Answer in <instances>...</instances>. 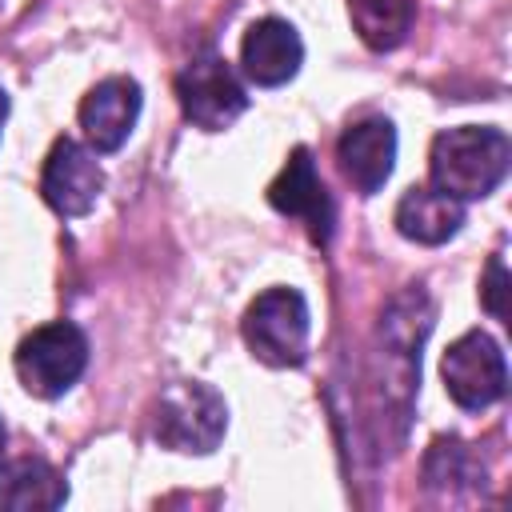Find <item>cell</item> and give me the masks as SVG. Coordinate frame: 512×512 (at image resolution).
Here are the masks:
<instances>
[{
    "label": "cell",
    "mask_w": 512,
    "mask_h": 512,
    "mask_svg": "<svg viewBox=\"0 0 512 512\" xmlns=\"http://www.w3.org/2000/svg\"><path fill=\"white\" fill-rule=\"evenodd\" d=\"M508 164H512V144L504 128H488V124L448 128L432 140V152H428L432 188H440L460 204L496 192L500 180L508 176Z\"/></svg>",
    "instance_id": "1"
},
{
    "label": "cell",
    "mask_w": 512,
    "mask_h": 512,
    "mask_svg": "<svg viewBox=\"0 0 512 512\" xmlns=\"http://www.w3.org/2000/svg\"><path fill=\"white\" fill-rule=\"evenodd\" d=\"M472 480H484V468L476 464L472 448L460 444L456 436H440L432 440L428 456H424V484L428 488H456V484H472Z\"/></svg>",
    "instance_id": "15"
},
{
    "label": "cell",
    "mask_w": 512,
    "mask_h": 512,
    "mask_svg": "<svg viewBox=\"0 0 512 512\" xmlns=\"http://www.w3.org/2000/svg\"><path fill=\"white\" fill-rule=\"evenodd\" d=\"M84 368H88V336L72 320L40 324L16 344V376L40 400L64 396L84 376Z\"/></svg>",
    "instance_id": "3"
},
{
    "label": "cell",
    "mask_w": 512,
    "mask_h": 512,
    "mask_svg": "<svg viewBox=\"0 0 512 512\" xmlns=\"http://www.w3.org/2000/svg\"><path fill=\"white\" fill-rule=\"evenodd\" d=\"M140 84L132 76H108L80 100V128L96 152H116L140 116Z\"/></svg>",
    "instance_id": "10"
},
{
    "label": "cell",
    "mask_w": 512,
    "mask_h": 512,
    "mask_svg": "<svg viewBox=\"0 0 512 512\" xmlns=\"http://www.w3.org/2000/svg\"><path fill=\"white\" fill-rule=\"evenodd\" d=\"M4 120H8V96H4V88H0V128H4Z\"/></svg>",
    "instance_id": "17"
},
{
    "label": "cell",
    "mask_w": 512,
    "mask_h": 512,
    "mask_svg": "<svg viewBox=\"0 0 512 512\" xmlns=\"http://www.w3.org/2000/svg\"><path fill=\"white\" fill-rule=\"evenodd\" d=\"M348 16L368 48L392 52L416 20V0H348Z\"/></svg>",
    "instance_id": "14"
},
{
    "label": "cell",
    "mask_w": 512,
    "mask_h": 512,
    "mask_svg": "<svg viewBox=\"0 0 512 512\" xmlns=\"http://www.w3.org/2000/svg\"><path fill=\"white\" fill-rule=\"evenodd\" d=\"M300 60H304V44H300V36L288 20L264 16L244 32L240 68L252 84H260V88L288 84L300 72Z\"/></svg>",
    "instance_id": "11"
},
{
    "label": "cell",
    "mask_w": 512,
    "mask_h": 512,
    "mask_svg": "<svg viewBox=\"0 0 512 512\" xmlns=\"http://www.w3.org/2000/svg\"><path fill=\"white\" fill-rule=\"evenodd\" d=\"M100 188H104V172L96 156L80 140L60 136L40 172V196L48 200V208L60 216H84L100 200Z\"/></svg>",
    "instance_id": "8"
},
{
    "label": "cell",
    "mask_w": 512,
    "mask_h": 512,
    "mask_svg": "<svg viewBox=\"0 0 512 512\" xmlns=\"http://www.w3.org/2000/svg\"><path fill=\"white\" fill-rule=\"evenodd\" d=\"M4 440H8V432H4V424H0V460H4Z\"/></svg>",
    "instance_id": "18"
},
{
    "label": "cell",
    "mask_w": 512,
    "mask_h": 512,
    "mask_svg": "<svg viewBox=\"0 0 512 512\" xmlns=\"http://www.w3.org/2000/svg\"><path fill=\"white\" fill-rule=\"evenodd\" d=\"M68 500V484L40 456L0 460V508H60Z\"/></svg>",
    "instance_id": "13"
},
{
    "label": "cell",
    "mask_w": 512,
    "mask_h": 512,
    "mask_svg": "<svg viewBox=\"0 0 512 512\" xmlns=\"http://www.w3.org/2000/svg\"><path fill=\"white\" fill-rule=\"evenodd\" d=\"M268 204L284 216H296L304 220L312 244H328L332 240V228H336V208H332V196L316 172V160L312 152L300 144L292 148L288 164L280 168V176L268 184Z\"/></svg>",
    "instance_id": "7"
},
{
    "label": "cell",
    "mask_w": 512,
    "mask_h": 512,
    "mask_svg": "<svg viewBox=\"0 0 512 512\" xmlns=\"http://www.w3.org/2000/svg\"><path fill=\"white\" fill-rule=\"evenodd\" d=\"M308 304L296 288H268L260 292L244 320H240V332H244V344L252 348L256 360L272 364V368H300L304 356H308Z\"/></svg>",
    "instance_id": "4"
},
{
    "label": "cell",
    "mask_w": 512,
    "mask_h": 512,
    "mask_svg": "<svg viewBox=\"0 0 512 512\" xmlns=\"http://www.w3.org/2000/svg\"><path fill=\"white\" fill-rule=\"evenodd\" d=\"M440 376H444L448 396L464 412H484L496 400H504V392H508V360H504V348L488 332H480V328L464 332L444 352Z\"/></svg>",
    "instance_id": "5"
},
{
    "label": "cell",
    "mask_w": 512,
    "mask_h": 512,
    "mask_svg": "<svg viewBox=\"0 0 512 512\" xmlns=\"http://www.w3.org/2000/svg\"><path fill=\"white\" fill-rule=\"evenodd\" d=\"M480 304L496 320H508V268H504V256L500 252L488 260V272L480 280Z\"/></svg>",
    "instance_id": "16"
},
{
    "label": "cell",
    "mask_w": 512,
    "mask_h": 512,
    "mask_svg": "<svg viewBox=\"0 0 512 512\" xmlns=\"http://www.w3.org/2000/svg\"><path fill=\"white\" fill-rule=\"evenodd\" d=\"M460 224H464V204L432 184L408 188L396 204V228L416 244H444L460 232Z\"/></svg>",
    "instance_id": "12"
},
{
    "label": "cell",
    "mask_w": 512,
    "mask_h": 512,
    "mask_svg": "<svg viewBox=\"0 0 512 512\" xmlns=\"http://www.w3.org/2000/svg\"><path fill=\"white\" fill-rule=\"evenodd\" d=\"M176 100L188 116V124L204 128V132H220L228 128L244 108V84L236 80V72L228 68V60L220 52H200L192 56L180 72H176Z\"/></svg>",
    "instance_id": "6"
},
{
    "label": "cell",
    "mask_w": 512,
    "mask_h": 512,
    "mask_svg": "<svg viewBox=\"0 0 512 512\" xmlns=\"http://www.w3.org/2000/svg\"><path fill=\"white\" fill-rule=\"evenodd\" d=\"M336 160L344 180L360 192L372 196L384 188V180L392 176L396 164V128L388 116H364L356 124H348L336 140Z\"/></svg>",
    "instance_id": "9"
},
{
    "label": "cell",
    "mask_w": 512,
    "mask_h": 512,
    "mask_svg": "<svg viewBox=\"0 0 512 512\" xmlns=\"http://www.w3.org/2000/svg\"><path fill=\"white\" fill-rule=\"evenodd\" d=\"M228 428L224 396L204 380H176L160 392L152 432L172 452H212Z\"/></svg>",
    "instance_id": "2"
}]
</instances>
